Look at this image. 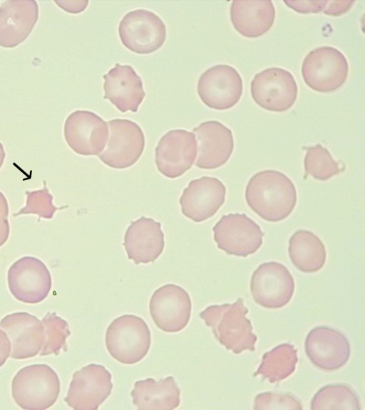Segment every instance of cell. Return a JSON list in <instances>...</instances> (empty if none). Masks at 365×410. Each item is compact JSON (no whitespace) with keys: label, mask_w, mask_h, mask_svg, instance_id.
<instances>
[{"label":"cell","mask_w":365,"mask_h":410,"mask_svg":"<svg viewBox=\"0 0 365 410\" xmlns=\"http://www.w3.org/2000/svg\"><path fill=\"white\" fill-rule=\"evenodd\" d=\"M294 280L285 266L275 261L260 264L253 272L250 292L260 306L277 309L286 305L294 291Z\"/></svg>","instance_id":"cell-8"},{"label":"cell","mask_w":365,"mask_h":410,"mask_svg":"<svg viewBox=\"0 0 365 410\" xmlns=\"http://www.w3.org/2000/svg\"><path fill=\"white\" fill-rule=\"evenodd\" d=\"M226 187L218 179L202 177L192 180L180 199L182 214L195 222L213 216L225 200Z\"/></svg>","instance_id":"cell-19"},{"label":"cell","mask_w":365,"mask_h":410,"mask_svg":"<svg viewBox=\"0 0 365 410\" xmlns=\"http://www.w3.org/2000/svg\"><path fill=\"white\" fill-rule=\"evenodd\" d=\"M26 203L24 207L21 209L17 213L14 214V216L21 214H34L39 218L52 219L54 213L63 207L57 208L53 204V196L49 193L46 187V183L43 181V187L40 190L26 191Z\"/></svg>","instance_id":"cell-31"},{"label":"cell","mask_w":365,"mask_h":410,"mask_svg":"<svg viewBox=\"0 0 365 410\" xmlns=\"http://www.w3.org/2000/svg\"><path fill=\"white\" fill-rule=\"evenodd\" d=\"M288 252L294 267L306 273L319 270L327 258L322 241L307 230L300 229L293 233L289 241Z\"/></svg>","instance_id":"cell-26"},{"label":"cell","mask_w":365,"mask_h":410,"mask_svg":"<svg viewBox=\"0 0 365 410\" xmlns=\"http://www.w3.org/2000/svg\"><path fill=\"white\" fill-rule=\"evenodd\" d=\"M312 410H359L361 401L355 391L348 384L337 383L322 387L313 396Z\"/></svg>","instance_id":"cell-28"},{"label":"cell","mask_w":365,"mask_h":410,"mask_svg":"<svg viewBox=\"0 0 365 410\" xmlns=\"http://www.w3.org/2000/svg\"><path fill=\"white\" fill-rule=\"evenodd\" d=\"M118 34L123 45L138 54H149L165 43L166 27L163 20L149 10L127 13L120 21Z\"/></svg>","instance_id":"cell-6"},{"label":"cell","mask_w":365,"mask_h":410,"mask_svg":"<svg viewBox=\"0 0 365 410\" xmlns=\"http://www.w3.org/2000/svg\"><path fill=\"white\" fill-rule=\"evenodd\" d=\"M297 362V350L294 345L283 343L264 353L254 375L270 383L278 382L294 372Z\"/></svg>","instance_id":"cell-27"},{"label":"cell","mask_w":365,"mask_h":410,"mask_svg":"<svg viewBox=\"0 0 365 410\" xmlns=\"http://www.w3.org/2000/svg\"><path fill=\"white\" fill-rule=\"evenodd\" d=\"M45 340L40 356L58 354L61 349L66 350V339L71 335L68 322L56 312H47L42 318Z\"/></svg>","instance_id":"cell-29"},{"label":"cell","mask_w":365,"mask_h":410,"mask_svg":"<svg viewBox=\"0 0 365 410\" xmlns=\"http://www.w3.org/2000/svg\"><path fill=\"white\" fill-rule=\"evenodd\" d=\"M158 171L168 178H177L190 169L197 154L195 135L185 130L165 133L155 148Z\"/></svg>","instance_id":"cell-17"},{"label":"cell","mask_w":365,"mask_h":410,"mask_svg":"<svg viewBox=\"0 0 365 410\" xmlns=\"http://www.w3.org/2000/svg\"><path fill=\"white\" fill-rule=\"evenodd\" d=\"M254 101L264 110L284 112L295 102L298 88L292 73L272 67L257 73L250 84Z\"/></svg>","instance_id":"cell-7"},{"label":"cell","mask_w":365,"mask_h":410,"mask_svg":"<svg viewBox=\"0 0 365 410\" xmlns=\"http://www.w3.org/2000/svg\"><path fill=\"white\" fill-rule=\"evenodd\" d=\"M304 164L306 174L320 181L327 180L341 170L328 149L320 144L307 149Z\"/></svg>","instance_id":"cell-30"},{"label":"cell","mask_w":365,"mask_h":410,"mask_svg":"<svg viewBox=\"0 0 365 410\" xmlns=\"http://www.w3.org/2000/svg\"><path fill=\"white\" fill-rule=\"evenodd\" d=\"M151 342L150 329L144 320L124 315L113 320L107 328L106 346L110 354L124 364H133L148 354Z\"/></svg>","instance_id":"cell-4"},{"label":"cell","mask_w":365,"mask_h":410,"mask_svg":"<svg viewBox=\"0 0 365 410\" xmlns=\"http://www.w3.org/2000/svg\"><path fill=\"white\" fill-rule=\"evenodd\" d=\"M110 372L103 365L90 364L74 372L65 402L75 410H96L110 394Z\"/></svg>","instance_id":"cell-11"},{"label":"cell","mask_w":365,"mask_h":410,"mask_svg":"<svg viewBox=\"0 0 365 410\" xmlns=\"http://www.w3.org/2000/svg\"><path fill=\"white\" fill-rule=\"evenodd\" d=\"M310 362L323 371H334L348 362L351 347L348 339L339 330L321 325L312 329L304 342Z\"/></svg>","instance_id":"cell-16"},{"label":"cell","mask_w":365,"mask_h":410,"mask_svg":"<svg viewBox=\"0 0 365 410\" xmlns=\"http://www.w3.org/2000/svg\"><path fill=\"white\" fill-rule=\"evenodd\" d=\"M197 137L198 155L195 165L212 169L225 164L230 159L234 140L230 129L218 121H207L193 129Z\"/></svg>","instance_id":"cell-20"},{"label":"cell","mask_w":365,"mask_h":410,"mask_svg":"<svg viewBox=\"0 0 365 410\" xmlns=\"http://www.w3.org/2000/svg\"><path fill=\"white\" fill-rule=\"evenodd\" d=\"M180 391L172 376L156 382L136 381L131 391L133 404L140 410H172L180 403Z\"/></svg>","instance_id":"cell-25"},{"label":"cell","mask_w":365,"mask_h":410,"mask_svg":"<svg viewBox=\"0 0 365 410\" xmlns=\"http://www.w3.org/2000/svg\"><path fill=\"white\" fill-rule=\"evenodd\" d=\"M242 79L233 67L216 65L205 70L197 83V94L202 102L212 109L228 110L240 100Z\"/></svg>","instance_id":"cell-12"},{"label":"cell","mask_w":365,"mask_h":410,"mask_svg":"<svg viewBox=\"0 0 365 410\" xmlns=\"http://www.w3.org/2000/svg\"><path fill=\"white\" fill-rule=\"evenodd\" d=\"M254 409H302L301 401L290 394L263 392L258 394L254 401Z\"/></svg>","instance_id":"cell-32"},{"label":"cell","mask_w":365,"mask_h":410,"mask_svg":"<svg viewBox=\"0 0 365 410\" xmlns=\"http://www.w3.org/2000/svg\"><path fill=\"white\" fill-rule=\"evenodd\" d=\"M297 191L292 180L276 170H264L253 175L245 189L249 207L269 222L288 217L297 203Z\"/></svg>","instance_id":"cell-1"},{"label":"cell","mask_w":365,"mask_h":410,"mask_svg":"<svg viewBox=\"0 0 365 410\" xmlns=\"http://www.w3.org/2000/svg\"><path fill=\"white\" fill-rule=\"evenodd\" d=\"M283 2L296 12L313 14L323 11L327 1H284Z\"/></svg>","instance_id":"cell-33"},{"label":"cell","mask_w":365,"mask_h":410,"mask_svg":"<svg viewBox=\"0 0 365 410\" xmlns=\"http://www.w3.org/2000/svg\"><path fill=\"white\" fill-rule=\"evenodd\" d=\"M57 373L45 364L26 366L19 370L11 382V394L23 409L43 410L53 406L60 393Z\"/></svg>","instance_id":"cell-3"},{"label":"cell","mask_w":365,"mask_h":410,"mask_svg":"<svg viewBox=\"0 0 365 410\" xmlns=\"http://www.w3.org/2000/svg\"><path fill=\"white\" fill-rule=\"evenodd\" d=\"M0 328L11 342L10 357L25 359L39 354L44 343L41 320L26 312H14L3 317Z\"/></svg>","instance_id":"cell-18"},{"label":"cell","mask_w":365,"mask_h":410,"mask_svg":"<svg viewBox=\"0 0 365 410\" xmlns=\"http://www.w3.org/2000/svg\"><path fill=\"white\" fill-rule=\"evenodd\" d=\"M123 246L128 258L135 264L154 262L165 246L161 224L145 216L132 221L125 231Z\"/></svg>","instance_id":"cell-22"},{"label":"cell","mask_w":365,"mask_h":410,"mask_svg":"<svg viewBox=\"0 0 365 410\" xmlns=\"http://www.w3.org/2000/svg\"><path fill=\"white\" fill-rule=\"evenodd\" d=\"M349 64L345 56L331 46H321L311 51L302 65V75L312 90L329 93L339 89L345 83Z\"/></svg>","instance_id":"cell-5"},{"label":"cell","mask_w":365,"mask_h":410,"mask_svg":"<svg viewBox=\"0 0 365 410\" xmlns=\"http://www.w3.org/2000/svg\"><path fill=\"white\" fill-rule=\"evenodd\" d=\"M9 289L19 301L36 304L48 295L52 280L51 273L40 259L24 256L15 261L7 273Z\"/></svg>","instance_id":"cell-10"},{"label":"cell","mask_w":365,"mask_h":410,"mask_svg":"<svg viewBox=\"0 0 365 410\" xmlns=\"http://www.w3.org/2000/svg\"><path fill=\"white\" fill-rule=\"evenodd\" d=\"M248 309L242 298L232 304L213 305L200 313L205 325L212 328L218 342L235 354L255 351L257 336L252 332L251 322L246 317Z\"/></svg>","instance_id":"cell-2"},{"label":"cell","mask_w":365,"mask_h":410,"mask_svg":"<svg viewBox=\"0 0 365 410\" xmlns=\"http://www.w3.org/2000/svg\"><path fill=\"white\" fill-rule=\"evenodd\" d=\"M8 216V202L4 194L0 191V247L6 243L9 236Z\"/></svg>","instance_id":"cell-34"},{"label":"cell","mask_w":365,"mask_h":410,"mask_svg":"<svg viewBox=\"0 0 365 410\" xmlns=\"http://www.w3.org/2000/svg\"><path fill=\"white\" fill-rule=\"evenodd\" d=\"M212 230L217 247L229 255L247 257L263 242L260 226L245 214L224 215Z\"/></svg>","instance_id":"cell-9"},{"label":"cell","mask_w":365,"mask_h":410,"mask_svg":"<svg viewBox=\"0 0 365 410\" xmlns=\"http://www.w3.org/2000/svg\"><path fill=\"white\" fill-rule=\"evenodd\" d=\"M10 353V340L6 332L0 328V367L6 362Z\"/></svg>","instance_id":"cell-36"},{"label":"cell","mask_w":365,"mask_h":410,"mask_svg":"<svg viewBox=\"0 0 365 410\" xmlns=\"http://www.w3.org/2000/svg\"><path fill=\"white\" fill-rule=\"evenodd\" d=\"M38 19L36 1H6L0 6V46L14 48L24 41Z\"/></svg>","instance_id":"cell-21"},{"label":"cell","mask_w":365,"mask_h":410,"mask_svg":"<svg viewBox=\"0 0 365 410\" xmlns=\"http://www.w3.org/2000/svg\"><path fill=\"white\" fill-rule=\"evenodd\" d=\"M63 133L70 148L84 156L99 155L108 138L107 122L88 110L71 113L65 121Z\"/></svg>","instance_id":"cell-15"},{"label":"cell","mask_w":365,"mask_h":410,"mask_svg":"<svg viewBox=\"0 0 365 410\" xmlns=\"http://www.w3.org/2000/svg\"><path fill=\"white\" fill-rule=\"evenodd\" d=\"M354 4L353 1H327L324 13L329 16H339L346 14Z\"/></svg>","instance_id":"cell-35"},{"label":"cell","mask_w":365,"mask_h":410,"mask_svg":"<svg viewBox=\"0 0 365 410\" xmlns=\"http://www.w3.org/2000/svg\"><path fill=\"white\" fill-rule=\"evenodd\" d=\"M149 309L159 329L166 332H178L189 322L192 303L185 289L175 284H166L153 293Z\"/></svg>","instance_id":"cell-14"},{"label":"cell","mask_w":365,"mask_h":410,"mask_svg":"<svg viewBox=\"0 0 365 410\" xmlns=\"http://www.w3.org/2000/svg\"><path fill=\"white\" fill-rule=\"evenodd\" d=\"M6 157V152L3 144L0 142V169L4 164Z\"/></svg>","instance_id":"cell-37"},{"label":"cell","mask_w":365,"mask_h":410,"mask_svg":"<svg viewBox=\"0 0 365 410\" xmlns=\"http://www.w3.org/2000/svg\"><path fill=\"white\" fill-rule=\"evenodd\" d=\"M230 19L235 30L247 38H257L266 33L275 19L272 1H233Z\"/></svg>","instance_id":"cell-24"},{"label":"cell","mask_w":365,"mask_h":410,"mask_svg":"<svg viewBox=\"0 0 365 410\" xmlns=\"http://www.w3.org/2000/svg\"><path fill=\"white\" fill-rule=\"evenodd\" d=\"M110 138L105 151L98 157L106 165L125 169L140 159L145 147V137L140 126L129 120L113 119L107 122Z\"/></svg>","instance_id":"cell-13"},{"label":"cell","mask_w":365,"mask_h":410,"mask_svg":"<svg viewBox=\"0 0 365 410\" xmlns=\"http://www.w3.org/2000/svg\"><path fill=\"white\" fill-rule=\"evenodd\" d=\"M104 99H108L120 112H137L145 93L141 78L128 65L116 63L103 75Z\"/></svg>","instance_id":"cell-23"}]
</instances>
